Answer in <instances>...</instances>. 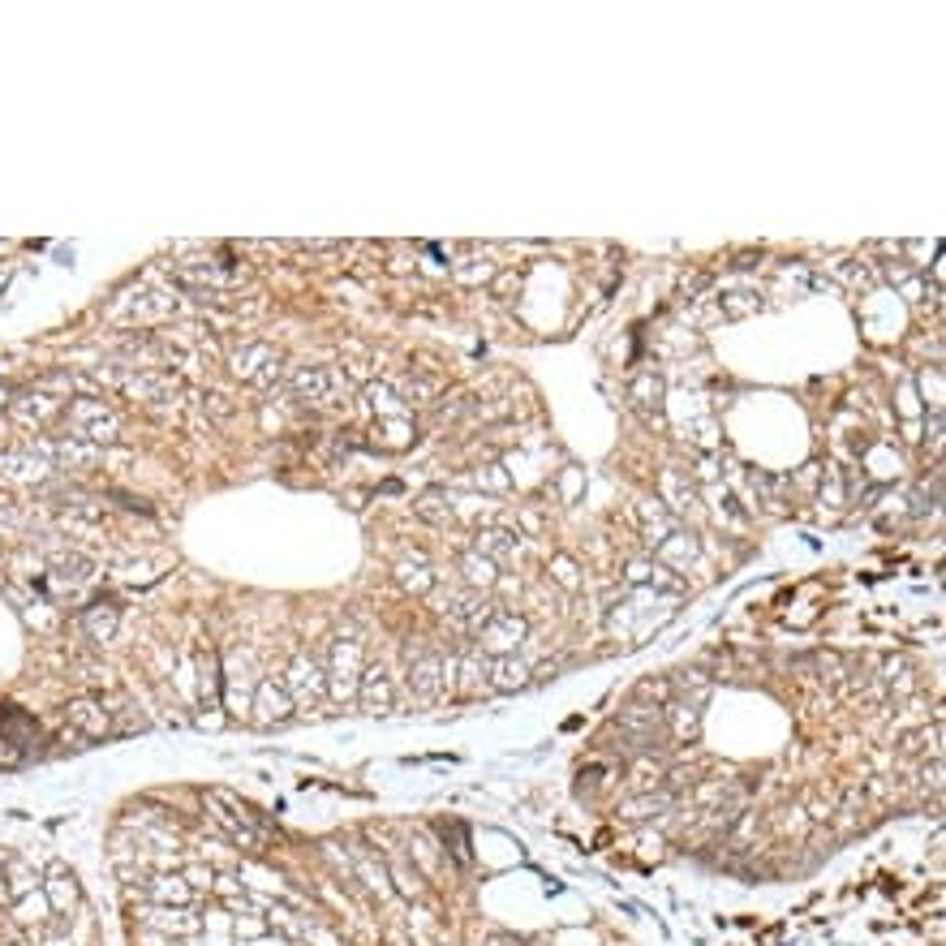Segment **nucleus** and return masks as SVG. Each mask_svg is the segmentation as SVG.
I'll list each match as a JSON object with an SVG mask.
<instances>
[{"instance_id":"nucleus-4","label":"nucleus","mask_w":946,"mask_h":946,"mask_svg":"<svg viewBox=\"0 0 946 946\" xmlns=\"http://www.w3.org/2000/svg\"><path fill=\"white\" fill-rule=\"evenodd\" d=\"M478 633H482V645H491V650H512V641H521L525 624L508 611H499V615H491V620L478 624Z\"/></svg>"},{"instance_id":"nucleus-12","label":"nucleus","mask_w":946,"mask_h":946,"mask_svg":"<svg viewBox=\"0 0 946 946\" xmlns=\"http://www.w3.org/2000/svg\"><path fill=\"white\" fill-rule=\"evenodd\" d=\"M495 676H499V688H512V684L525 680V667L512 663V658H504V663H495Z\"/></svg>"},{"instance_id":"nucleus-6","label":"nucleus","mask_w":946,"mask_h":946,"mask_svg":"<svg viewBox=\"0 0 946 946\" xmlns=\"http://www.w3.org/2000/svg\"><path fill=\"white\" fill-rule=\"evenodd\" d=\"M362 706L370 714H379V710H392V684H387V676L379 667H370L366 676H362Z\"/></svg>"},{"instance_id":"nucleus-9","label":"nucleus","mask_w":946,"mask_h":946,"mask_svg":"<svg viewBox=\"0 0 946 946\" xmlns=\"http://www.w3.org/2000/svg\"><path fill=\"white\" fill-rule=\"evenodd\" d=\"M82 628L91 633L95 641H108L112 637V628H117V607H108V602H99V607H91L82 615Z\"/></svg>"},{"instance_id":"nucleus-8","label":"nucleus","mask_w":946,"mask_h":946,"mask_svg":"<svg viewBox=\"0 0 946 946\" xmlns=\"http://www.w3.org/2000/svg\"><path fill=\"white\" fill-rule=\"evenodd\" d=\"M280 357L267 349V344H246V349H237L233 353V370L237 375H246V379H254L258 375V366H276Z\"/></svg>"},{"instance_id":"nucleus-13","label":"nucleus","mask_w":946,"mask_h":946,"mask_svg":"<svg viewBox=\"0 0 946 946\" xmlns=\"http://www.w3.org/2000/svg\"><path fill=\"white\" fill-rule=\"evenodd\" d=\"M465 568H469V581H473V585H478V581H482V585L491 581V564H486V559L469 555V559H465Z\"/></svg>"},{"instance_id":"nucleus-7","label":"nucleus","mask_w":946,"mask_h":946,"mask_svg":"<svg viewBox=\"0 0 946 946\" xmlns=\"http://www.w3.org/2000/svg\"><path fill=\"white\" fill-rule=\"evenodd\" d=\"M293 387L301 396H310V400H319V405H327L332 400V387H336V375L332 370H301V375L293 379Z\"/></svg>"},{"instance_id":"nucleus-5","label":"nucleus","mask_w":946,"mask_h":946,"mask_svg":"<svg viewBox=\"0 0 946 946\" xmlns=\"http://www.w3.org/2000/svg\"><path fill=\"white\" fill-rule=\"evenodd\" d=\"M65 714H69V723H74V727L82 731V736H91V740H95V736H104V731L112 727V723H108V710L99 706V701H91V697L69 701V710H65Z\"/></svg>"},{"instance_id":"nucleus-10","label":"nucleus","mask_w":946,"mask_h":946,"mask_svg":"<svg viewBox=\"0 0 946 946\" xmlns=\"http://www.w3.org/2000/svg\"><path fill=\"white\" fill-rule=\"evenodd\" d=\"M215 684H220V667H215V654L203 658V701L215 706Z\"/></svg>"},{"instance_id":"nucleus-2","label":"nucleus","mask_w":946,"mask_h":946,"mask_svg":"<svg viewBox=\"0 0 946 946\" xmlns=\"http://www.w3.org/2000/svg\"><path fill=\"white\" fill-rule=\"evenodd\" d=\"M409 688H413V697H422V701H435L439 697V688H443V663L435 654H418L409 663Z\"/></svg>"},{"instance_id":"nucleus-11","label":"nucleus","mask_w":946,"mask_h":946,"mask_svg":"<svg viewBox=\"0 0 946 946\" xmlns=\"http://www.w3.org/2000/svg\"><path fill=\"white\" fill-rule=\"evenodd\" d=\"M443 504V499L435 495V491H430V495H422L418 499V512L426 516V521H448V516H452V508H439Z\"/></svg>"},{"instance_id":"nucleus-3","label":"nucleus","mask_w":946,"mask_h":946,"mask_svg":"<svg viewBox=\"0 0 946 946\" xmlns=\"http://www.w3.org/2000/svg\"><path fill=\"white\" fill-rule=\"evenodd\" d=\"M289 688H293V697L301 701V706H314V701L323 697V676H319V667H314L306 654L293 658V667H289Z\"/></svg>"},{"instance_id":"nucleus-1","label":"nucleus","mask_w":946,"mask_h":946,"mask_svg":"<svg viewBox=\"0 0 946 946\" xmlns=\"http://www.w3.org/2000/svg\"><path fill=\"white\" fill-rule=\"evenodd\" d=\"M69 426L78 430V439H117L121 430V418L112 413L104 400H74L69 405Z\"/></svg>"}]
</instances>
